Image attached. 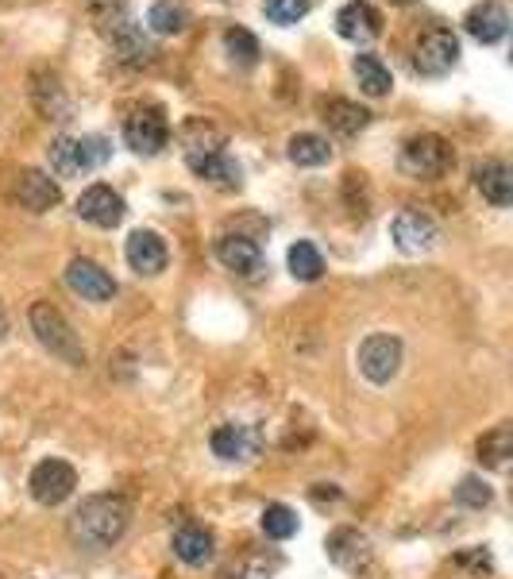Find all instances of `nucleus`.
I'll return each instance as SVG.
<instances>
[{
  "label": "nucleus",
  "instance_id": "nucleus-1",
  "mask_svg": "<svg viewBox=\"0 0 513 579\" xmlns=\"http://www.w3.org/2000/svg\"><path fill=\"white\" fill-rule=\"evenodd\" d=\"M132 526V506H127L124 494H93L70 514V541L82 553H105L127 533Z\"/></svg>",
  "mask_w": 513,
  "mask_h": 579
},
{
  "label": "nucleus",
  "instance_id": "nucleus-2",
  "mask_svg": "<svg viewBox=\"0 0 513 579\" xmlns=\"http://www.w3.org/2000/svg\"><path fill=\"white\" fill-rule=\"evenodd\" d=\"M452 144H448L444 136H437V132H422V136L405 139L402 155H398V167H402V174H410V178H422V182H432V178H444L448 171H452Z\"/></svg>",
  "mask_w": 513,
  "mask_h": 579
},
{
  "label": "nucleus",
  "instance_id": "nucleus-3",
  "mask_svg": "<svg viewBox=\"0 0 513 579\" xmlns=\"http://www.w3.org/2000/svg\"><path fill=\"white\" fill-rule=\"evenodd\" d=\"M32 333H35V341L51 352V356H59L62 364H70V367L85 364L82 341H77V333L70 329V321L51 306V301H35L32 306Z\"/></svg>",
  "mask_w": 513,
  "mask_h": 579
},
{
  "label": "nucleus",
  "instance_id": "nucleus-4",
  "mask_svg": "<svg viewBox=\"0 0 513 579\" xmlns=\"http://www.w3.org/2000/svg\"><path fill=\"white\" fill-rule=\"evenodd\" d=\"M109 155L112 147L105 136H62L51 144V171L59 178H77V174H89L97 167H105Z\"/></svg>",
  "mask_w": 513,
  "mask_h": 579
},
{
  "label": "nucleus",
  "instance_id": "nucleus-5",
  "mask_svg": "<svg viewBox=\"0 0 513 579\" xmlns=\"http://www.w3.org/2000/svg\"><path fill=\"white\" fill-rule=\"evenodd\" d=\"M455 62H460V39H455L452 27H429V32L417 35V47H413V70L417 74L444 77Z\"/></svg>",
  "mask_w": 513,
  "mask_h": 579
},
{
  "label": "nucleus",
  "instance_id": "nucleus-6",
  "mask_svg": "<svg viewBox=\"0 0 513 579\" xmlns=\"http://www.w3.org/2000/svg\"><path fill=\"white\" fill-rule=\"evenodd\" d=\"M124 144L132 147L135 155H159L162 147L170 144V124H167V112L159 104H144V109H135L132 116L124 120Z\"/></svg>",
  "mask_w": 513,
  "mask_h": 579
},
{
  "label": "nucleus",
  "instance_id": "nucleus-7",
  "mask_svg": "<svg viewBox=\"0 0 513 579\" xmlns=\"http://www.w3.org/2000/svg\"><path fill=\"white\" fill-rule=\"evenodd\" d=\"M398 367H402V341L390 333H375L359 344V371L367 383L382 386L398 375Z\"/></svg>",
  "mask_w": 513,
  "mask_h": 579
},
{
  "label": "nucleus",
  "instance_id": "nucleus-8",
  "mask_svg": "<svg viewBox=\"0 0 513 579\" xmlns=\"http://www.w3.org/2000/svg\"><path fill=\"white\" fill-rule=\"evenodd\" d=\"M27 486H32V498L35 503H42V506H62L74 494V486H77V471L70 468L66 460H42V464H35V471H32V479H27Z\"/></svg>",
  "mask_w": 513,
  "mask_h": 579
},
{
  "label": "nucleus",
  "instance_id": "nucleus-9",
  "mask_svg": "<svg viewBox=\"0 0 513 579\" xmlns=\"http://www.w3.org/2000/svg\"><path fill=\"white\" fill-rule=\"evenodd\" d=\"M390 236H394L398 251L422 256V251H432V247H437L440 229L429 213H422V209H402V213L394 217V224H390Z\"/></svg>",
  "mask_w": 513,
  "mask_h": 579
},
{
  "label": "nucleus",
  "instance_id": "nucleus-10",
  "mask_svg": "<svg viewBox=\"0 0 513 579\" xmlns=\"http://www.w3.org/2000/svg\"><path fill=\"white\" fill-rule=\"evenodd\" d=\"M209 448H212V456L224 464H247V460H255V452L262 448V433L255 426L228 421V426L212 429Z\"/></svg>",
  "mask_w": 513,
  "mask_h": 579
},
{
  "label": "nucleus",
  "instance_id": "nucleus-11",
  "mask_svg": "<svg viewBox=\"0 0 513 579\" xmlns=\"http://www.w3.org/2000/svg\"><path fill=\"white\" fill-rule=\"evenodd\" d=\"M66 286L74 290L77 298H85V301H112L117 298V279H112L109 271H105L101 263H93V259H85V256H77V259H70V267H66Z\"/></svg>",
  "mask_w": 513,
  "mask_h": 579
},
{
  "label": "nucleus",
  "instance_id": "nucleus-12",
  "mask_svg": "<svg viewBox=\"0 0 513 579\" xmlns=\"http://www.w3.org/2000/svg\"><path fill=\"white\" fill-rule=\"evenodd\" d=\"M101 32L112 39V47L120 51V59L132 62V66H144V62H151V44H147V35L144 27L135 24L132 16H127L124 9H117L109 16V24H101Z\"/></svg>",
  "mask_w": 513,
  "mask_h": 579
},
{
  "label": "nucleus",
  "instance_id": "nucleus-13",
  "mask_svg": "<svg viewBox=\"0 0 513 579\" xmlns=\"http://www.w3.org/2000/svg\"><path fill=\"white\" fill-rule=\"evenodd\" d=\"M217 259L232 274H240V279H259L262 267H267L262 263V247L252 236H244V232H224L217 239Z\"/></svg>",
  "mask_w": 513,
  "mask_h": 579
},
{
  "label": "nucleus",
  "instance_id": "nucleus-14",
  "mask_svg": "<svg viewBox=\"0 0 513 579\" xmlns=\"http://www.w3.org/2000/svg\"><path fill=\"white\" fill-rule=\"evenodd\" d=\"M124 197L117 194L112 186H105V182H97V186H89L82 197H77V217L89 224H97V229H117L120 221H124Z\"/></svg>",
  "mask_w": 513,
  "mask_h": 579
},
{
  "label": "nucleus",
  "instance_id": "nucleus-15",
  "mask_svg": "<svg viewBox=\"0 0 513 579\" xmlns=\"http://www.w3.org/2000/svg\"><path fill=\"white\" fill-rule=\"evenodd\" d=\"M325 553H329V560L337 564V568L363 571V568H370V556H375V549H370L367 533L344 526V529H332V533H329V541H325Z\"/></svg>",
  "mask_w": 513,
  "mask_h": 579
},
{
  "label": "nucleus",
  "instance_id": "nucleus-16",
  "mask_svg": "<svg viewBox=\"0 0 513 579\" xmlns=\"http://www.w3.org/2000/svg\"><path fill=\"white\" fill-rule=\"evenodd\" d=\"M127 263H132L135 274H162L167 271V239L159 236V232L151 229H135L132 236H127V247H124Z\"/></svg>",
  "mask_w": 513,
  "mask_h": 579
},
{
  "label": "nucleus",
  "instance_id": "nucleus-17",
  "mask_svg": "<svg viewBox=\"0 0 513 579\" xmlns=\"http://www.w3.org/2000/svg\"><path fill=\"white\" fill-rule=\"evenodd\" d=\"M185 162H190V171H194L197 178L212 182V186H220V189H240V182H244V171H240V162L232 159V155H228L224 147H217V151L185 155Z\"/></svg>",
  "mask_w": 513,
  "mask_h": 579
},
{
  "label": "nucleus",
  "instance_id": "nucleus-18",
  "mask_svg": "<svg viewBox=\"0 0 513 579\" xmlns=\"http://www.w3.org/2000/svg\"><path fill=\"white\" fill-rule=\"evenodd\" d=\"M170 549H174L178 560L190 564V568H205V564L217 556V537H212V529L197 526V521H185V526H178Z\"/></svg>",
  "mask_w": 513,
  "mask_h": 579
},
{
  "label": "nucleus",
  "instance_id": "nucleus-19",
  "mask_svg": "<svg viewBox=\"0 0 513 579\" xmlns=\"http://www.w3.org/2000/svg\"><path fill=\"white\" fill-rule=\"evenodd\" d=\"M463 27H467V35L479 39L483 47L502 44L505 32H510V12H505L498 0H483V4H475V9L463 16Z\"/></svg>",
  "mask_w": 513,
  "mask_h": 579
},
{
  "label": "nucleus",
  "instance_id": "nucleus-20",
  "mask_svg": "<svg viewBox=\"0 0 513 579\" xmlns=\"http://www.w3.org/2000/svg\"><path fill=\"white\" fill-rule=\"evenodd\" d=\"M16 197H20V205H24L27 213H47V209H54V205L62 201V189H59V182H54L51 174L20 171Z\"/></svg>",
  "mask_w": 513,
  "mask_h": 579
},
{
  "label": "nucleus",
  "instance_id": "nucleus-21",
  "mask_svg": "<svg viewBox=\"0 0 513 579\" xmlns=\"http://www.w3.org/2000/svg\"><path fill=\"white\" fill-rule=\"evenodd\" d=\"M337 32L352 44H370L375 35L382 32V16L379 9H370L367 0H352L337 12Z\"/></svg>",
  "mask_w": 513,
  "mask_h": 579
},
{
  "label": "nucleus",
  "instance_id": "nucleus-22",
  "mask_svg": "<svg viewBox=\"0 0 513 579\" xmlns=\"http://www.w3.org/2000/svg\"><path fill=\"white\" fill-rule=\"evenodd\" d=\"M475 186H479V194L487 197L494 209H510L513 201V171L510 162L502 159H487L475 167Z\"/></svg>",
  "mask_w": 513,
  "mask_h": 579
},
{
  "label": "nucleus",
  "instance_id": "nucleus-23",
  "mask_svg": "<svg viewBox=\"0 0 513 579\" xmlns=\"http://www.w3.org/2000/svg\"><path fill=\"white\" fill-rule=\"evenodd\" d=\"M352 70H355V82H359V89L367 97H387L390 86H394V77H390L387 62H382L379 54H355Z\"/></svg>",
  "mask_w": 513,
  "mask_h": 579
},
{
  "label": "nucleus",
  "instance_id": "nucleus-24",
  "mask_svg": "<svg viewBox=\"0 0 513 579\" xmlns=\"http://www.w3.org/2000/svg\"><path fill=\"white\" fill-rule=\"evenodd\" d=\"M325 120H329V128L340 132V136H355V132H363L370 124V112L359 109L355 101H344V97H337V101L325 104Z\"/></svg>",
  "mask_w": 513,
  "mask_h": 579
},
{
  "label": "nucleus",
  "instance_id": "nucleus-25",
  "mask_svg": "<svg viewBox=\"0 0 513 579\" xmlns=\"http://www.w3.org/2000/svg\"><path fill=\"white\" fill-rule=\"evenodd\" d=\"M513 456V429L510 426H494L490 433H483L479 441V464L490 471H502Z\"/></svg>",
  "mask_w": 513,
  "mask_h": 579
},
{
  "label": "nucleus",
  "instance_id": "nucleus-26",
  "mask_svg": "<svg viewBox=\"0 0 513 579\" xmlns=\"http://www.w3.org/2000/svg\"><path fill=\"white\" fill-rule=\"evenodd\" d=\"M286 155H290V162H297V167H325V162L332 159V147H329V139H325V136L297 132V136L286 144Z\"/></svg>",
  "mask_w": 513,
  "mask_h": 579
},
{
  "label": "nucleus",
  "instance_id": "nucleus-27",
  "mask_svg": "<svg viewBox=\"0 0 513 579\" xmlns=\"http://www.w3.org/2000/svg\"><path fill=\"white\" fill-rule=\"evenodd\" d=\"M290 274H294L297 282H317L320 274H325V259H320L317 244L297 239V244L290 247Z\"/></svg>",
  "mask_w": 513,
  "mask_h": 579
},
{
  "label": "nucleus",
  "instance_id": "nucleus-28",
  "mask_svg": "<svg viewBox=\"0 0 513 579\" xmlns=\"http://www.w3.org/2000/svg\"><path fill=\"white\" fill-rule=\"evenodd\" d=\"M147 24L159 35H178L190 24V12H185V4H178V0H155L151 12H147Z\"/></svg>",
  "mask_w": 513,
  "mask_h": 579
},
{
  "label": "nucleus",
  "instance_id": "nucleus-29",
  "mask_svg": "<svg viewBox=\"0 0 513 579\" xmlns=\"http://www.w3.org/2000/svg\"><path fill=\"white\" fill-rule=\"evenodd\" d=\"M259 526H262V533H267L270 541H290V537L297 533V514L290 510L286 503H270L267 510H262Z\"/></svg>",
  "mask_w": 513,
  "mask_h": 579
},
{
  "label": "nucleus",
  "instance_id": "nucleus-30",
  "mask_svg": "<svg viewBox=\"0 0 513 579\" xmlns=\"http://www.w3.org/2000/svg\"><path fill=\"white\" fill-rule=\"evenodd\" d=\"M224 51L232 54V62H240V66H255V62H259V39H255L247 27H228Z\"/></svg>",
  "mask_w": 513,
  "mask_h": 579
},
{
  "label": "nucleus",
  "instance_id": "nucleus-31",
  "mask_svg": "<svg viewBox=\"0 0 513 579\" xmlns=\"http://www.w3.org/2000/svg\"><path fill=\"white\" fill-rule=\"evenodd\" d=\"M182 144H185V155L217 151V147H224V136H220L212 124H205V120H190L182 128Z\"/></svg>",
  "mask_w": 513,
  "mask_h": 579
},
{
  "label": "nucleus",
  "instance_id": "nucleus-32",
  "mask_svg": "<svg viewBox=\"0 0 513 579\" xmlns=\"http://www.w3.org/2000/svg\"><path fill=\"white\" fill-rule=\"evenodd\" d=\"M262 12H267L270 24L290 27L309 12V0H262Z\"/></svg>",
  "mask_w": 513,
  "mask_h": 579
},
{
  "label": "nucleus",
  "instance_id": "nucleus-33",
  "mask_svg": "<svg viewBox=\"0 0 513 579\" xmlns=\"http://www.w3.org/2000/svg\"><path fill=\"white\" fill-rule=\"evenodd\" d=\"M490 486L483 483L479 476H467V479H460V486H455V503L460 506H467V510H483V506H490Z\"/></svg>",
  "mask_w": 513,
  "mask_h": 579
},
{
  "label": "nucleus",
  "instance_id": "nucleus-34",
  "mask_svg": "<svg viewBox=\"0 0 513 579\" xmlns=\"http://www.w3.org/2000/svg\"><path fill=\"white\" fill-rule=\"evenodd\" d=\"M455 564H472L475 571H490V568H494V560H490L487 549H472V553H460V556H455Z\"/></svg>",
  "mask_w": 513,
  "mask_h": 579
},
{
  "label": "nucleus",
  "instance_id": "nucleus-35",
  "mask_svg": "<svg viewBox=\"0 0 513 579\" xmlns=\"http://www.w3.org/2000/svg\"><path fill=\"white\" fill-rule=\"evenodd\" d=\"M228 579H267V571H259V568H247V571H232Z\"/></svg>",
  "mask_w": 513,
  "mask_h": 579
},
{
  "label": "nucleus",
  "instance_id": "nucleus-36",
  "mask_svg": "<svg viewBox=\"0 0 513 579\" xmlns=\"http://www.w3.org/2000/svg\"><path fill=\"white\" fill-rule=\"evenodd\" d=\"M4 333H9V321H4V313H0V341H4Z\"/></svg>",
  "mask_w": 513,
  "mask_h": 579
},
{
  "label": "nucleus",
  "instance_id": "nucleus-37",
  "mask_svg": "<svg viewBox=\"0 0 513 579\" xmlns=\"http://www.w3.org/2000/svg\"><path fill=\"white\" fill-rule=\"evenodd\" d=\"M394 4H413V0H394Z\"/></svg>",
  "mask_w": 513,
  "mask_h": 579
}]
</instances>
